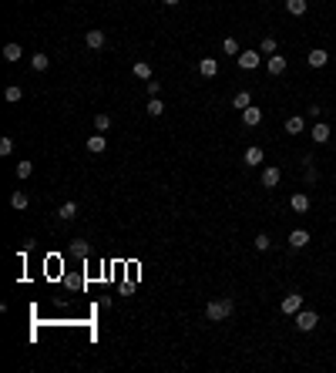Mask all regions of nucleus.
<instances>
[{
	"instance_id": "33",
	"label": "nucleus",
	"mask_w": 336,
	"mask_h": 373,
	"mask_svg": "<svg viewBox=\"0 0 336 373\" xmlns=\"http://www.w3.org/2000/svg\"><path fill=\"white\" fill-rule=\"evenodd\" d=\"M145 88H148V94H151V98H158V91H161V81H145Z\"/></svg>"
},
{
	"instance_id": "22",
	"label": "nucleus",
	"mask_w": 336,
	"mask_h": 373,
	"mask_svg": "<svg viewBox=\"0 0 336 373\" xmlns=\"http://www.w3.org/2000/svg\"><path fill=\"white\" fill-rule=\"evenodd\" d=\"M31 68L34 71H47V68H51V57H47V54H34L31 57Z\"/></svg>"
},
{
	"instance_id": "8",
	"label": "nucleus",
	"mask_w": 336,
	"mask_h": 373,
	"mask_svg": "<svg viewBox=\"0 0 336 373\" xmlns=\"http://www.w3.org/2000/svg\"><path fill=\"white\" fill-rule=\"evenodd\" d=\"M309 135H313V141H316V145H326V141H329V135H333V131H329V124L316 121V124H313V131H309Z\"/></svg>"
},
{
	"instance_id": "34",
	"label": "nucleus",
	"mask_w": 336,
	"mask_h": 373,
	"mask_svg": "<svg viewBox=\"0 0 336 373\" xmlns=\"http://www.w3.org/2000/svg\"><path fill=\"white\" fill-rule=\"evenodd\" d=\"M161 4H165V7H175V4H179V0H161Z\"/></svg>"
},
{
	"instance_id": "25",
	"label": "nucleus",
	"mask_w": 336,
	"mask_h": 373,
	"mask_svg": "<svg viewBox=\"0 0 336 373\" xmlns=\"http://www.w3.org/2000/svg\"><path fill=\"white\" fill-rule=\"evenodd\" d=\"M94 128H98L101 135H104V131L111 128V114H104V111H101V114H94Z\"/></svg>"
},
{
	"instance_id": "19",
	"label": "nucleus",
	"mask_w": 336,
	"mask_h": 373,
	"mask_svg": "<svg viewBox=\"0 0 336 373\" xmlns=\"http://www.w3.org/2000/svg\"><path fill=\"white\" fill-rule=\"evenodd\" d=\"M302 128H306V121H302L299 114H292V118H286V131H289V135H299Z\"/></svg>"
},
{
	"instance_id": "16",
	"label": "nucleus",
	"mask_w": 336,
	"mask_h": 373,
	"mask_svg": "<svg viewBox=\"0 0 336 373\" xmlns=\"http://www.w3.org/2000/svg\"><path fill=\"white\" fill-rule=\"evenodd\" d=\"M282 71H286V57H282V54H272V57H269V74L276 78V74H282Z\"/></svg>"
},
{
	"instance_id": "31",
	"label": "nucleus",
	"mask_w": 336,
	"mask_h": 373,
	"mask_svg": "<svg viewBox=\"0 0 336 373\" xmlns=\"http://www.w3.org/2000/svg\"><path fill=\"white\" fill-rule=\"evenodd\" d=\"M259 54H276V37H262V47Z\"/></svg>"
},
{
	"instance_id": "21",
	"label": "nucleus",
	"mask_w": 336,
	"mask_h": 373,
	"mask_svg": "<svg viewBox=\"0 0 336 373\" xmlns=\"http://www.w3.org/2000/svg\"><path fill=\"white\" fill-rule=\"evenodd\" d=\"M21 54H24L21 44H7V47H4V61H11V64H14V61H21Z\"/></svg>"
},
{
	"instance_id": "15",
	"label": "nucleus",
	"mask_w": 336,
	"mask_h": 373,
	"mask_svg": "<svg viewBox=\"0 0 336 373\" xmlns=\"http://www.w3.org/2000/svg\"><path fill=\"white\" fill-rule=\"evenodd\" d=\"M306 242H309V232H306V229H296V232H289V246H292V249H302Z\"/></svg>"
},
{
	"instance_id": "18",
	"label": "nucleus",
	"mask_w": 336,
	"mask_h": 373,
	"mask_svg": "<svg viewBox=\"0 0 336 373\" xmlns=\"http://www.w3.org/2000/svg\"><path fill=\"white\" fill-rule=\"evenodd\" d=\"M306 7H309L306 0H286V11H289L292 17H302V14H306Z\"/></svg>"
},
{
	"instance_id": "1",
	"label": "nucleus",
	"mask_w": 336,
	"mask_h": 373,
	"mask_svg": "<svg viewBox=\"0 0 336 373\" xmlns=\"http://www.w3.org/2000/svg\"><path fill=\"white\" fill-rule=\"evenodd\" d=\"M235 313V303L229 299V296H222V299H212V303L205 306V319H212V323H222V319H229Z\"/></svg>"
},
{
	"instance_id": "17",
	"label": "nucleus",
	"mask_w": 336,
	"mask_h": 373,
	"mask_svg": "<svg viewBox=\"0 0 336 373\" xmlns=\"http://www.w3.org/2000/svg\"><path fill=\"white\" fill-rule=\"evenodd\" d=\"M249 104H252V94H249V91H239L232 98V108H239V111H246Z\"/></svg>"
},
{
	"instance_id": "30",
	"label": "nucleus",
	"mask_w": 336,
	"mask_h": 373,
	"mask_svg": "<svg viewBox=\"0 0 336 373\" xmlns=\"http://www.w3.org/2000/svg\"><path fill=\"white\" fill-rule=\"evenodd\" d=\"M252 246H256V249H259V252H266V249H269V246H272V239H269V236H266V232H259V236H256V242H252Z\"/></svg>"
},
{
	"instance_id": "3",
	"label": "nucleus",
	"mask_w": 336,
	"mask_h": 373,
	"mask_svg": "<svg viewBox=\"0 0 336 373\" xmlns=\"http://www.w3.org/2000/svg\"><path fill=\"white\" fill-rule=\"evenodd\" d=\"M279 309L286 313V316H296V313L302 309V296H299V293H289V296H282Z\"/></svg>"
},
{
	"instance_id": "7",
	"label": "nucleus",
	"mask_w": 336,
	"mask_h": 373,
	"mask_svg": "<svg viewBox=\"0 0 336 373\" xmlns=\"http://www.w3.org/2000/svg\"><path fill=\"white\" fill-rule=\"evenodd\" d=\"M326 61H329V54H326L323 47H313V51L306 54V64H309V68H323Z\"/></svg>"
},
{
	"instance_id": "32",
	"label": "nucleus",
	"mask_w": 336,
	"mask_h": 373,
	"mask_svg": "<svg viewBox=\"0 0 336 373\" xmlns=\"http://www.w3.org/2000/svg\"><path fill=\"white\" fill-rule=\"evenodd\" d=\"M11 151H14V138L4 135V138H0V155H11Z\"/></svg>"
},
{
	"instance_id": "12",
	"label": "nucleus",
	"mask_w": 336,
	"mask_h": 373,
	"mask_svg": "<svg viewBox=\"0 0 336 373\" xmlns=\"http://www.w3.org/2000/svg\"><path fill=\"white\" fill-rule=\"evenodd\" d=\"M289 209H292V212H306V209H309V195H306V192L289 195Z\"/></svg>"
},
{
	"instance_id": "10",
	"label": "nucleus",
	"mask_w": 336,
	"mask_h": 373,
	"mask_svg": "<svg viewBox=\"0 0 336 373\" xmlns=\"http://www.w3.org/2000/svg\"><path fill=\"white\" fill-rule=\"evenodd\" d=\"M242 124H249V128L262 124V108H252V104H249L246 111H242Z\"/></svg>"
},
{
	"instance_id": "27",
	"label": "nucleus",
	"mask_w": 336,
	"mask_h": 373,
	"mask_svg": "<svg viewBox=\"0 0 336 373\" xmlns=\"http://www.w3.org/2000/svg\"><path fill=\"white\" fill-rule=\"evenodd\" d=\"M4 98H7V101H21V98H24V88H21V84H11V88H7V91H4Z\"/></svg>"
},
{
	"instance_id": "28",
	"label": "nucleus",
	"mask_w": 336,
	"mask_h": 373,
	"mask_svg": "<svg viewBox=\"0 0 336 373\" xmlns=\"http://www.w3.org/2000/svg\"><path fill=\"white\" fill-rule=\"evenodd\" d=\"M34 175V161H17V178H31Z\"/></svg>"
},
{
	"instance_id": "4",
	"label": "nucleus",
	"mask_w": 336,
	"mask_h": 373,
	"mask_svg": "<svg viewBox=\"0 0 336 373\" xmlns=\"http://www.w3.org/2000/svg\"><path fill=\"white\" fill-rule=\"evenodd\" d=\"M84 44H88L91 51H101V47L108 44V37H104V31H98V27H94V31H88V34H84Z\"/></svg>"
},
{
	"instance_id": "26",
	"label": "nucleus",
	"mask_w": 336,
	"mask_h": 373,
	"mask_svg": "<svg viewBox=\"0 0 336 373\" xmlns=\"http://www.w3.org/2000/svg\"><path fill=\"white\" fill-rule=\"evenodd\" d=\"M71 252H74L78 259H84V256H88V252H91V246H88V242H84V239H74V246H71Z\"/></svg>"
},
{
	"instance_id": "14",
	"label": "nucleus",
	"mask_w": 336,
	"mask_h": 373,
	"mask_svg": "<svg viewBox=\"0 0 336 373\" xmlns=\"http://www.w3.org/2000/svg\"><path fill=\"white\" fill-rule=\"evenodd\" d=\"M74 215H78V202H64L57 209V219H61V222H71Z\"/></svg>"
},
{
	"instance_id": "24",
	"label": "nucleus",
	"mask_w": 336,
	"mask_h": 373,
	"mask_svg": "<svg viewBox=\"0 0 336 373\" xmlns=\"http://www.w3.org/2000/svg\"><path fill=\"white\" fill-rule=\"evenodd\" d=\"M11 205H14V209H17V212H24V209L31 205V199H27V195H24V192H14V195H11Z\"/></svg>"
},
{
	"instance_id": "29",
	"label": "nucleus",
	"mask_w": 336,
	"mask_h": 373,
	"mask_svg": "<svg viewBox=\"0 0 336 373\" xmlns=\"http://www.w3.org/2000/svg\"><path fill=\"white\" fill-rule=\"evenodd\" d=\"M222 51H225V54H232V57L242 54V51H239V44H235V37H225V41H222Z\"/></svg>"
},
{
	"instance_id": "6",
	"label": "nucleus",
	"mask_w": 336,
	"mask_h": 373,
	"mask_svg": "<svg viewBox=\"0 0 336 373\" xmlns=\"http://www.w3.org/2000/svg\"><path fill=\"white\" fill-rule=\"evenodd\" d=\"M199 74H202V78H215V74H219V61H215V57H202V61H199Z\"/></svg>"
},
{
	"instance_id": "23",
	"label": "nucleus",
	"mask_w": 336,
	"mask_h": 373,
	"mask_svg": "<svg viewBox=\"0 0 336 373\" xmlns=\"http://www.w3.org/2000/svg\"><path fill=\"white\" fill-rule=\"evenodd\" d=\"M145 111H148V118H161V114H165V104L158 101V98H151V101H148V108H145Z\"/></svg>"
},
{
	"instance_id": "5",
	"label": "nucleus",
	"mask_w": 336,
	"mask_h": 373,
	"mask_svg": "<svg viewBox=\"0 0 336 373\" xmlns=\"http://www.w3.org/2000/svg\"><path fill=\"white\" fill-rule=\"evenodd\" d=\"M235 61H239V68H242V71H252V68H259V51H242Z\"/></svg>"
},
{
	"instance_id": "13",
	"label": "nucleus",
	"mask_w": 336,
	"mask_h": 373,
	"mask_svg": "<svg viewBox=\"0 0 336 373\" xmlns=\"http://www.w3.org/2000/svg\"><path fill=\"white\" fill-rule=\"evenodd\" d=\"M104 148H108V138L101 135V131H98V135H91V138H88V151H94V155H101Z\"/></svg>"
},
{
	"instance_id": "9",
	"label": "nucleus",
	"mask_w": 336,
	"mask_h": 373,
	"mask_svg": "<svg viewBox=\"0 0 336 373\" xmlns=\"http://www.w3.org/2000/svg\"><path fill=\"white\" fill-rule=\"evenodd\" d=\"M279 178H282L279 168H272V165H269V168H262V189H276V185H279Z\"/></svg>"
},
{
	"instance_id": "11",
	"label": "nucleus",
	"mask_w": 336,
	"mask_h": 373,
	"mask_svg": "<svg viewBox=\"0 0 336 373\" xmlns=\"http://www.w3.org/2000/svg\"><path fill=\"white\" fill-rule=\"evenodd\" d=\"M242 161H246L249 168H256V165H262V148H259V145L246 148V155H242Z\"/></svg>"
},
{
	"instance_id": "2",
	"label": "nucleus",
	"mask_w": 336,
	"mask_h": 373,
	"mask_svg": "<svg viewBox=\"0 0 336 373\" xmlns=\"http://www.w3.org/2000/svg\"><path fill=\"white\" fill-rule=\"evenodd\" d=\"M316 323H319V316H316L313 309H299V313H296V326H299L302 333H313Z\"/></svg>"
},
{
	"instance_id": "20",
	"label": "nucleus",
	"mask_w": 336,
	"mask_h": 373,
	"mask_svg": "<svg viewBox=\"0 0 336 373\" xmlns=\"http://www.w3.org/2000/svg\"><path fill=\"white\" fill-rule=\"evenodd\" d=\"M131 71H134V78H141V81H151V78H155V74H151V68H148L145 61H138Z\"/></svg>"
}]
</instances>
